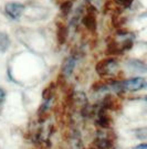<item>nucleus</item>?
I'll return each instance as SVG.
<instances>
[{"mask_svg":"<svg viewBox=\"0 0 147 149\" xmlns=\"http://www.w3.org/2000/svg\"><path fill=\"white\" fill-rule=\"evenodd\" d=\"M5 11L11 19H18L24 11V5L20 2H8L5 6Z\"/></svg>","mask_w":147,"mask_h":149,"instance_id":"obj_3","label":"nucleus"},{"mask_svg":"<svg viewBox=\"0 0 147 149\" xmlns=\"http://www.w3.org/2000/svg\"><path fill=\"white\" fill-rule=\"evenodd\" d=\"M82 22L84 27L90 31L93 32L96 30V18H95V10L93 7H90V9H88V12L83 17Z\"/></svg>","mask_w":147,"mask_h":149,"instance_id":"obj_4","label":"nucleus"},{"mask_svg":"<svg viewBox=\"0 0 147 149\" xmlns=\"http://www.w3.org/2000/svg\"><path fill=\"white\" fill-rule=\"evenodd\" d=\"M74 65H75V59L74 58H68V59L64 61L62 66V74L65 75V76H69L71 75L72 71L74 69Z\"/></svg>","mask_w":147,"mask_h":149,"instance_id":"obj_6","label":"nucleus"},{"mask_svg":"<svg viewBox=\"0 0 147 149\" xmlns=\"http://www.w3.org/2000/svg\"><path fill=\"white\" fill-rule=\"evenodd\" d=\"M5 97H6L5 91H4L2 88H1V87H0V103H2V102H4V100H5Z\"/></svg>","mask_w":147,"mask_h":149,"instance_id":"obj_11","label":"nucleus"},{"mask_svg":"<svg viewBox=\"0 0 147 149\" xmlns=\"http://www.w3.org/2000/svg\"><path fill=\"white\" fill-rule=\"evenodd\" d=\"M145 100H146V101H147V96H146V97H145Z\"/></svg>","mask_w":147,"mask_h":149,"instance_id":"obj_13","label":"nucleus"},{"mask_svg":"<svg viewBox=\"0 0 147 149\" xmlns=\"http://www.w3.org/2000/svg\"><path fill=\"white\" fill-rule=\"evenodd\" d=\"M114 87L121 88V90L131 91V92H137V91L144 90L147 87V81L143 77H132L128 80H125L123 82L114 83Z\"/></svg>","mask_w":147,"mask_h":149,"instance_id":"obj_1","label":"nucleus"},{"mask_svg":"<svg viewBox=\"0 0 147 149\" xmlns=\"http://www.w3.org/2000/svg\"><path fill=\"white\" fill-rule=\"evenodd\" d=\"M68 27L62 23V22H58L57 23V39H58L59 44H63L68 39Z\"/></svg>","mask_w":147,"mask_h":149,"instance_id":"obj_5","label":"nucleus"},{"mask_svg":"<svg viewBox=\"0 0 147 149\" xmlns=\"http://www.w3.org/2000/svg\"><path fill=\"white\" fill-rule=\"evenodd\" d=\"M52 93H53V84H50L48 87L44 88L43 93H42V97L48 101V100H50L52 97Z\"/></svg>","mask_w":147,"mask_h":149,"instance_id":"obj_9","label":"nucleus"},{"mask_svg":"<svg viewBox=\"0 0 147 149\" xmlns=\"http://www.w3.org/2000/svg\"><path fill=\"white\" fill-rule=\"evenodd\" d=\"M10 45V39L6 32H0V52H6Z\"/></svg>","mask_w":147,"mask_h":149,"instance_id":"obj_7","label":"nucleus"},{"mask_svg":"<svg viewBox=\"0 0 147 149\" xmlns=\"http://www.w3.org/2000/svg\"><path fill=\"white\" fill-rule=\"evenodd\" d=\"M133 149H147V144H141L136 147H134Z\"/></svg>","mask_w":147,"mask_h":149,"instance_id":"obj_12","label":"nucleus"},{"mask_svg":"<svg viewBox=\"0 0 147 149\" xmlns=\"http://www.w3.org/2000/svg\"><path fill=\"white\" fill-rule=\"evenodd\" d=\"M117 66H118L117 61L114 58H107L97 62V64L95 65V71L100 76L105 77V76L114 74V72L117 70Z\"/></svg>","mask_w":147,"mask_h":149,"instance_id":"obj_2","label":"nucleus"},{"mask_svg":"<svg viewBox=\"0 0 147 149\" xmlns=\"http://www.w3.org/2000/svg\"><path fill=\"white\" fill-rule=\"evenodd\" d=\"M71 8H72V2L70 0H64L62 3L60 5V10H61V12H62L64 16H66L69 12H70Z\"/></svg>","mask_w":147,"mask_h":149,"instance_id":"obj_8","label":"nucleus"},{"mask_svg":"<svg viewBox=\"0 0 147 149\" xmlns=\"http://www.w3.org/2000/svg\"><path fill=\"white\" fill-rule=\"evenodd\" d=\"M115 2L122 7H128L133 2V0H115Z\"/></svg>","mask_w":147,"mask_h":149,"instance_id":"obj_10","label":"nucleus"}]
</instances>
